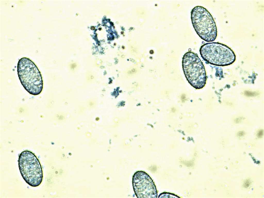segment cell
Returning a JSON list of instances; mask_svg holds the SVG:
<instances>
[{
	"label": "cell",
	"instance_id": "3957f363",
	"mask_svg": "<svg viewBox=\"0 0 264 198\" xmlns=\"http://www.w3.org/2000/svg\"><path fill=\"white\" fill-rule=\"evenodd\" d=\"M18 162L20 172L26 182L32 187L40 185L43 177V169L35 154L29 150H24L20 154Z\"/></svg>",
	"mask_w": 264,
	"mask_h": 198
},
{
	"label": "cell",
	"instance_id": "5b68a950",
	"mask_svg": "<svg viewBox=\"0 0 264 198\" xmlns=\"http://www.w3.org/2000/svg\"><path fill=\"white\" fill-rule=\"evenodd\" d=\"M182 68L187 80L196 89L203 88L207 80L206 71L203 63L194 52L186 53L182 58Z\"/></svg>",
	"mask_w": 264,
	"mask_h": 198
},
{
	"label": "cell",
	"instance_id": "7a4b0ae2",
	"mask_svg": "<svg viewBox=\"0 0 264 198\" xmlns=\"http://www.w3.org/2000/svg\"><path fill=\"white\" fill-rule=\"evenodd\" d=\"M191 19L195 31L201 39L207 42L214 41L217 36V28L208 10L201 6H195L191 11Z\"/></svg>",
	"mask_w": 264,
	"mask_h": 198
},
{
	"label": "cell",
	"instance_id": "ba28073f",
	"mask_svg": "<svg viewBox=\"0 0 264 198\" xmlns=\"http://www.w3.org/2000/svg\"><path fill=\"white\" fill-rule=\"evenodd\" d=\"M243 120V118L242 117H238L236 118L234 120V122L236 123H239L242 122Z\"/></svg>",
	"mask_w": 264,
	"mask_h": 198
},
{
	"label": "cell",
	"instance_id": "6da1fadb",
	"mask_svg": "<svg viewBox=\"0 0 264 198\" xmlns=\"http://www.w3.org/2000/svg\"><path fill=\"white\" fill-rule=\"evenodd\" d=\"M17 71L21 83L30 94L38 95L42 92L43 81L38 67L29 58L23 57L18 62Z\"/></svg>",
	"mask_w": 264,
	"mask_h": 198
},
{
	"label": "cell",
	"instance_id": "9c48e42d",
	"mask_svg": "<svg viewBox=\"0 0 264 198\" xmlns=\"http://www.w3.org/2000/svg\"><path fill=\"white\" fill-rule=\"evenodd\" d=\"M245 134V132L242 131H240L237 133L238 136L240 137L242 136H244Z\"/></svg>",
	"mask_w": 264,
	"mask_h": 198
},
{
	"label": "cell",
	"instance_id": "277c9868",
	"mask_svg": "<svg viewBox=\"0 0 264 198\" xmlns=\"http://www.w3.org/2000/svg\"><path fill=\"white\" fill-rule=\"evenodd\" d=\"M201 56L208 63L220 66L228 65L235 61L234 51L227 45L218 42L206 43L200 49Z\"/></svg>",
	"mask_w": 264,
	"mask_h": 198
},
{
	"label": "cell",
	"instance_id": "52a82bcc",
	"mask_svg": "<svg viewBox=\"0 0 264 198\" xmlns=\"http://www.w3.org/2000/svg\"><path fill=\"white\" fill-rule=\"evenodd\" d=\"M264 134L263 130L262 129H260L258 131L257 133V136L259 138H261L263 136Z\"/></svg>",
	"mask_w": 264,
	"mask_h": 198
},
{
	"label": "cell",
	"instance_id": "8992f818",
	"mask_svg": "<svg viewBox=\"0 0 264 198\" xmlns=\"http://www.w3.org/2000/svg\"><path fill=\"white\" fill-rule=\"evenodd\" d=\"M132 185L135 193L138 198H154L157 196V191L153 180L143 171H138L133 175Z\"/></svg>",
	"mask_w": 264,
	"mask_h": 198
}]
</instances>
